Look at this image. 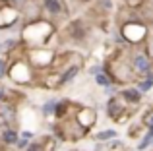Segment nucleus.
Instances as JSON below:
<instances>
[{
    "instance_id": "nucleus-1",
    "label": "nucleus",
    "mask_w": 153,
    "mask_h": 151,
    "mask_svg": "<svg viewBox=\"0 0 153 151\" xmlns=\"http://www.w3.org/2000/svg\"><path fill=\"white\" fill-rule=\"evenodd\" d=\"M29 72L31 70L25 62H16V64L8 70V74L12 76V79H16V81H19V83H25L27 79H29Z\"/></svg>"
},
{
    "instance_id": "nucleus-2",
    "label": "nucleus",
    "mask_w": 153,
    "mask_h": 151,
    "mask_svg": "<svg viewBox=\"0 0 153 151\" xmlns=\"http://www.w3.org/2000/svg\"><path fill=\"white\" fill-rule=\"evenodd\" d=\"M132 68H134V72H138V74H149L151 72V60L146 56V54L138 53V54H134V58H132Z\"/></svg>"
},
{
    "instance_id": "nucleus-3",
    "label": "nucleus",
    "mask_w": 153,
    "mask_h": 151,
    "mask_svg": "<svg viewBox=\"0 0 153 151\" xmlns=\"http://www.w3.org/2000/svg\"><path fill=\"white\" fill-rule=\"evenodd\" d=\"M18 140H19V134H18V130H14V128H6V130L0 132V141H2L4 145H16Z\"/></svg>"
},
{
    "instance_id": "nucleus-4",
    "label": "nucleus",
    "mask_w": 153,
    "mask_h": 151,
    "mask_svg": "<svg viewBox=\"0 0 153 151\" xmlns=\"http://www.w3.org/2000/svg\"><path fill=\"white\" fill-rule=\"evenodd\" d=\"M43 8L51 16H60L64 10V4H62V0H43Z\"/></svg>"
},
{
    "instance_id": "nucleus-5",
    "label": "nucleus",
    "mask_w": 153,
    "mask_h": 151,
    "mask_svg": "<svg viewBox=\"0 0 153 151\" xmlns=\"http://www.w3.org/2000/svg\"><path fill=\"white\" fill-rule=\"evenodd\" d=\"M70 35H72L74 41H83V39H85V27H83V23L79 21V19H78V21H72Z\"/></svg>"
},
{
    "instance_id": "nucleus-6",
    "label": "nucleus",
    "mask_w": 153,
    "mask_h": 151,
    "mask_svg": "<svg viewBox=\"0 0 153 151\" xmlns=\"http://www.w3.org/2000/svg\"><path fill=\"white\" fill-rule=\"evenodd\" d=\"M120 97H122L126 103H140L142 101V91L134 89V87H128V89H122Z\"/></svg>"
},
{
    "instance_id": "nucleus-7",
    "label": "nucleus",
    "mask_w": 153,
    "mask_h": 151,
    "mask_svg": "<svg viewBox=\"0 0 153 151\" xmlns=\"http://www.w3.org/2000/svg\"><path fill=\"white\" fill-rule=\"evenodd\" d=\"M79 70H82V66H79V64H72L70 68L64 70V74L60 76V83H62V85H64V83H70L72 79L79 74Z\"/></svg>"
},
{
    "instance_id": "nucleus-8",
    "label": "nucleus",
    "mask_w": 153,
    "mask_h": 151,
    "mask_svg": "<svg viewBox=\"0 0 153 151\" xmlns=\"http://www.w3.org/2000/svg\"><path fill=\"white\" fill-rule=\"evenodd\" d=\"M107 113H108V116H111V118H118V114L122 113V105L118 103V99H116V97H111V99H108V103H107Z\"/></svg>"
},
{
    "instance_id": "nucleus-9",
    "label": "nucleus",
    "mask_w": 153,
    "mask_h": 151,
    "mask_svg": "<svg viewBox=\"0 0 153 151\" xmlns=\"http://www.w3.org/2000/svg\"><path fill=\"white\" fill-rule=\"evenodd\" d=\"M12 114H14V105L8 103V101L0 103V116L6 120V118H12Z\"/></svg>"
},
{
    "instance_id": "nucleus-10",
    "label": "nucleus",
    "mask_w": 153,
    "mask_h": 151,
    "mask_svg": "<svg viewBox=\"0 0 153 151\" xmlns=\"http://www.w3.org/2000/svg\"><path fill=\"white\" fill-rule=\"evenodd\" d=\"M56 105H58V99H49V101L43 105V114L45 116H51V114H54V110H56Z\"/></svg>"
},
{
    "instance_id": "nucleus-11",
    "label": "nucleus",
    "mask_w": 153,
    "mask_h": 151,
    "mask_svg": "<svg viewBox=\"0 0 153 151\" xmlns=\"http://www.w3.org/2000/svg\"><path fill=\"white\" fill-rule=\"evenodd\" d=\"M95 83H97V85H101V87H111V83H112V79L108 78L107 74H97L95 76Z\"/></svg>"
},
{
    "instance_id": "nucleus-12",
    "label": "nucleus",
    "mask_w": 153,
    "mask_h": 151,
    "mask_svg": "<svg viewBox=\"0 0 153 151\" xmlns=\"http://www.w3.org/2000/svg\"><path fill=\"white\" fill-rule=\"evenodd\" d=\"M66 109H68V103H66V101H58V105H56V110H54V116H56V118L66 116Z\"/></svg>"
},
{
    "instance_id": "nucleus-13",
    "label": "nucleus",
    "mask_w": 153,
    "mask_h": 151,
    "mask_svg": "<svg viewBox=\"0 0 153 151\" xmlns=\"http://www.w3.org/2000/svg\"><path fill=\"white\" fill-rule=\"evenodd\" d=\"M95 138H97V140H101V141H105V140H112V138H116V132H114V130H105V132H99Z\"/></svg>"
},
{
    "instance_id": "nucleus-14",
    "label": "nucleus",
    "mask_w": 153,
    "mask_h": 151,
    "mask_svg": "<svg viewBox=\"0 0 153 151\" xmlns=\"http://www.w3.org/2000/svg\"><path fill=\"white\" fill-rule=\"evenodd\" d=\"M151 87H153V74H149V78L143 79V81L140 83L138 89H140V91H147V89H151Z\"/></svg>"
},
{
    "instance_id": "nucleus-15",
    "label": "nucleus",
    "mask_w": 153,
    "mask_h": 151,
    "mask_svg": "<svg viewBox=\"0 0 153 151\" xmlns=\"http://www.w3.org/2000/svg\"><path fill=\"white\" fill-rule=\"evenodd\" d=\"M16 47V41H4V43H0V53H6V49H14Z\"/></svg>"
},
{
    "instance_id": "nucleus-16",
    "label": "nucleus",
    "mask_w": 153,
    "mask_h": 151,
    "mask_svg": "<svg viewBox=\"0 0 153 151\" xmlns=\"http://www.w3.org/2000/svg\"><path fill=\"white\" fill-rule=\"evenodd\" d=\"M8 70H10V68H8V60H6V58H0V78L8 74Z\"/></svg>"
},
{
    "instance_id": "nucleus-17",
    "label": "nucleus",
    "mask_w": 153,
    "mask_h": 151,
    "mask_svg": "<svg viewBox=\"0 0 153 151\" xmlns=\"http://www.w3.org/2000/svg\"><path fill=\"white\" fill-rule=\"evenodd\" d=\"M29 144H31L29 140H25V138H19L18 144H16V147H18V149H27V145H29Z\"/></svg>"
},
{
    "instance_id": "nucleus-18",
    "label": "nucleus",
    "mask_w": 153,
    "mask_h": 151,
    "mask_svg": "<svg viewBox=\"0 0 153 151\" xmlns=\"http://www.w3.org/2000/svg\"><path fill=\"white\" fill-rule=\"evenodd\" d=\"M25 151H45V147H43V144H37V141H35V144H29V145H27Z\"/></svg>"
},
{
    "instance_id": "nucleus-19",
    "label": "nucleus",
    "mask_w": 153,
    "mask_h": 151,
    "mask_svg": "<svg viewBox=\"0 0 153 151\" xmlns=\"http://www.w3.org/2000/svg\"><path fill=\"white\" fill-rule=\"evenodd\" d=\"M4 101H8V97H6V91L0 87V103H4Z\"/></svg>"
},
{
    "instance_id": "nucleus-20",
    "label": "nucleus",
    "mask_w": 153,
    "mask_h": 151,
    "mask_svg": "<svg viewBox=\"0 0 153 151\" xmlns=\"http://www.w3.org/2000/svg\"><path fill=\"white\" fill-rule=\"evenodd\" d=\"M146 124L147 126H153V114H147V116H146Z\"/></svg>"
}]
</instances>
